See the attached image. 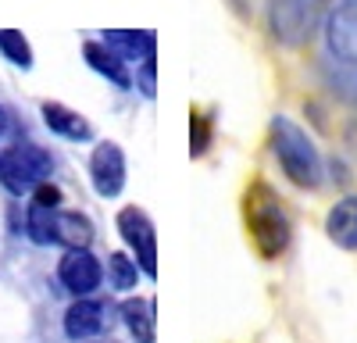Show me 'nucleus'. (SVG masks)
<instances>
[{"instance_id":"1","label":"nucleus","mask_w":357,"mask_h":343,"mask_svg":"<svg viewBox=\"0 0 357 343\" xmlns=\"http://www.w3.org/2000/svg\"><path fill=\"white\" fill-rule=\"evenodd\" d=\"M243 222H247L254 250L264 261H275V257L286 254V247L293 240V222H289V211L272 183L250 179V186L243 193Z\"/></svg>"},{"instance_id":"2","label":"nucleus","mask_w":357,"mask_h":343,"mask_svg":"<svg viewBox=\"0 0 357 343\" xmlns=\"http://www.w3.org/2000/svg\"><path fill=\"white\" fill-rule=\"evenodd\" d=\"M268 139H272V154L282 168V176L301 186V190H318L325 179V161L314 147V139L286 114H275L268 125Z\"/></svg>"},{"instance_id":"3","label":"nucleus","mask_w":357,"mask_h":343,"mask_svg":"<svg viewBox=\"0 0 357 343\" xmlns=\"http://www.w3.org/2000/svg\"><path fill=\"white\" fill-rule=\"evenodd\" d=\"M325 18H329V0H272L268 33L282 47H307Z\"/></svg>"},{"instance_id":"4","label":"nucleus","mask_w":357,"mask_h":343,"mask_svg":"<svg viewBox=\"0 0 357 343\" xmlns=\"http://www.w3.org/2000/svg\"><path fill=\"white\" fill-rule=\"evenodd\" d=\"M50 151L36 147V143H15V147L4 151V161H0V183H4L8 193L22 197L33 193L40 183H47L50 176Z\"/></svg>"},{"instance_id":"5","label":"nucleus","mask_w":357,"mask_h":343,"mask_svg":"<svg viewBox=\"0 0 357 343\" xmlns=\"http://www.w3.org/2000/svg\"><path fill=\"white\" fill-rule=\"evenodd\" d=\"M118 233H122L126 247L136 254V265L143 268V275H158V233L154 222L143 208H122L118 211Z\"/></svg>"},{"instance_id":"6","label":"nucleus","mask_w":357,"mask_h":343,"mask_svg":"<svg viewBox=\"0 0 357 343\" xmlns=\"http://www.w3.org/2000/svg\"><path fill=\"white\" fill-rule=\"evenodd\" d=\"M325 40L329 54L343 65H357V0H340L325 18Z\"/></svg>"},{"instance_id":"7","label":"nucleus","mask_w":357,"mask_h":343,"mask_svg":"<svg viewBox=\"0 0 357 343\" xmlns=\"http://www.w3.org/2000/svg\"><path fill=\"white\" fill-rule=\"evenodd\" d=\"M89 179H93V190L107 200L126 190V154L118 143L104 139L93 147V154H89Z\"/></svg>"},{"instance_id":"8","label":"nucleus","mask_w":357,"mask_h":343,"mask_svg":"<svg viewBox=\"0 0 357 343\" xmlns=\"http://www.w3.org/2000/svg\"><path fill=\"white\" fill-rule=\"evenodd\" d=\"M57 279H61V286H65L68 294L86 297V294H93L97 286H100L104 265H100L86 247H75V250H68V254L61 257V265H57Z\"/></svg>"},{"instance_id":"9","label":"nucleus","mask_w":357,"mask_h":343,"mask_svg":"<svg viewBox=\"0 0 357 343\" xmlns=\"http://www.w3.org/2000/svg\"><path fill=\"white\" fill-rule=\"evenodd\" d=\"M325 236H329L340 250L357 254V193L340 197L325 215Z\"/></svg>"},{"instance_id":"10","label":"nucleus","mask_w":357,"mask_h":343,"mask_svg":"<svg viewBox=\"0 0 357 343\" xmlns=\"http://www.w3.org/2000/svg\"><path fill=\"white\" fill-rule=\"evenodd\" d=\"M104 43L122 57V61H154L158 57V36L151 33V29H111V33H104Z\"/></svg>"},{"instance_id":"11","label":"nucleus","mask_w":357,"mask_h":343,"mask_svg":"<svg viewBox=\"0 0 357 343\" xmlns=\"http://www.w3.org/2000/svg\"><path fill=\"white\" fill-rule=\"evenodd\" d=\"M82 57H86L89 68H93L97 75H104L107 82H114L118 90H129V86L136 82L132 72H129V65H126L104 40H86V43H82Z\"/></svg>"},{"instance_id":"12","label":"nucleus","mask_w":357,"mask_h":343,"mask_svg":"<svg viewBox=\"0 0 357 343\" xmlns=\"http://www.w3.org/2000/svg\"><path fill=\"white\" fill-rule=\"evenodd\" d=\"M40 114H43V125H47L50 132H57L61 139L86 143L89 136H93V125H89L79 111L57 104V100H43V104H40Z\"/></svg>"},{"instance_id":"13","label":"nucleus","mask_w":357,"mask_h":343,"mask_svg":"<svg viewBox=\"0 0 357 343\" xmlns=\"http://www.w3.org/2000/svg\"><path fill=\"white\" fill-rule=\"evenodd\" d=\"M100 329H104V304L79 297V300L65 311V333H68V340L79 343V340L97 336Z\"/></svg>"},{"instance_id":"14","label":"nucleus","mask_w":357,"mask_h":343,"mask_svg":"<svg viewBox=\"0 0 357 343\" xmlns=\"http://www.w3.org/2000/svg\"><path fill=\"white\" fill-rule=\"evenodd\" d=\"M122 322L132 333L136 343H154L158 340V319H154V300L151 297H129L122 304Z\"/></svg>"},{"instance_id":"15","label":"nucleus","mask_w":357,"mask_h":343,"mask_svg":"<svg viewBox=\"0 0 357 343\" xmlns=\"http://www.w3.org/2000/svg\"><path fill=\"white\" fill-rule=\"evenodd\" d=\"M93 240V222L79 211H61L57 208V218H54V243H65L68 250L75 247H89Z\"/></svg>"},{"instance_id":"16","label":"nucleus","mask_w":357,"mask_h":343,"mask_svg":"<svg viewBox=\"0 0 357 343\" xmlns=\"http://www.w3.org/2000/svg\"><path fill=\"white\" fill-rule=\"evenodd\" d=\"M54 218H57V208H47V204H40V200H33L29 211H25V233H29V240L40 243V247L54 243Z\"/></svg>"},{"instance_id":"17","label":"nucleus","mask_w":357,"mask_h":343,"mask_svg":"<svg viewBox=\"0 0 357 343\" xmlns=\"http://www.w3.org/2000/svg\"><path fill=\"white\" fill-rule=\"evenodd\" d=\"M139 272H143V268H136V257H129V254H122V250L107 254V279H111L114 290H122V294H126V290H136Z\"/></svg>"},{"instance_id":"18","label":"nucleus","mask_w":357,"mask_h":343,"mask_svg":"<svg viewBox=\"0 0 357 343\" xmlns=\"http://www.w3.org/2000/svg\"><path fill=\"white\" fill-rule=\"evenodd\" d=\"M211 143H215V122H211V114L193 107L190 111V158H204L207 151H211Z\"/></svg>"},{"instance_id":"19","label":"nucleus","mask_w":357,"mask_h":343,"mask_svg":"<svg viewBox=\"0 0 357 343\" xmlns=\"http://www.w3.org/2000/svg\"><path fill=\"white\" fill-rule=\"evenodd\" d=\"M0 54L22 72L33 68V47H29V40L22 33H15V29H0Z\"/></svg>"},{"instance_id":"20","label":"nucleus","mask_w":357,"mask_h":343,"mask_svg":"<svg viewBox=\"0 0 357 343\" xmlns=\"http://www.w3.org/2000/svg\"><path fill=\"white\" fill-rule=\"evenodd\" d=\"M136 68H139L136 86L143 90V97H154V93H158V57H154V61H143V65H136Z\"/></svg>"},{"instance_id":"21","label":"nucleus","mask_w":357,"mask_h":343,"mask_svg":"<svg viewBox=\"0 0 357 343\" xmlns=\"http://www.w3.org/2000/svg\"><path fill=\"white\" fill-rule=\"evenodd\" d=\"M33 200H40V204H47V208H61V190L47 179V183H40L33 190Z\"/></svg>"},{"instance_id":"22","label":"nucleus","mask_w":357,"mask_h":343,"mask_svg":"<svg viewBox=\"0 0 357 343\" xmlns=\"http://www.w3.org/2000/svg\"><path fill=\"white\" fill-rule=\"evenodd\" d=\"M8 125H11V119H8V111L0 107V132H8Z\"/></svg>"},{"instance_id":"23","label":"nucleus","mask_w":357,"mask_h":343,"mask_svg":"<svg viewBox=\"0 0 357 343\" xmlns=\"http://www.w3.org/2000/svg\"><path fill=\"white\" fill-rule=\"evenodd\" d=\"M354 100H357V82H354Z\"/></svg>"},{"instance_id":"24","label":"nucleus","mask_w":357,"mask_h":343,"mask_svg":"<svg viewBox=\"0 0 357 343\" xmlns=\"http://www.w3.org/2000/svg\"><path fill=\"white\" fill-rule=\"evenodd\" d=\"M0 161H4V151H0Z\"/></svg>"}]
</instances>
